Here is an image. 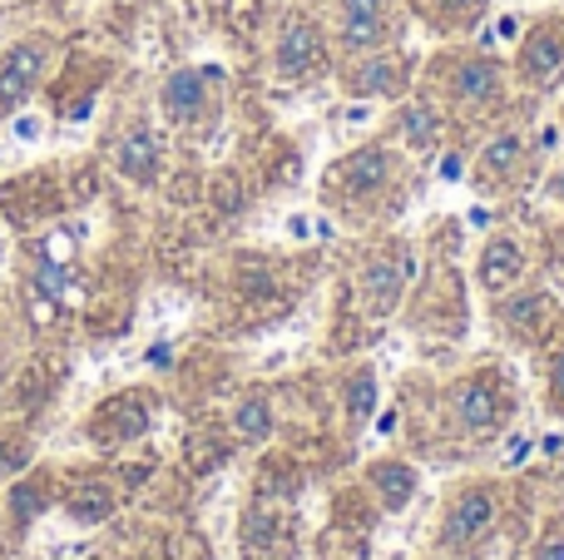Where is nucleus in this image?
<instances>
[{"label": "nucleus", "mask_w": 564, "mask_h": 560, "mask_svg": "<svg viewBox=\"0 0 564 560\" xmlns=\"http://www.w3.org/2000/svg\"><path fill=\"white\" fill-rule=\"evenodd\" d=\"M496 516H500L496 486H466L460 496H451L446 516H441V546L456 556H470L490 531H496Z\"/></svg>", "instance_id": "f257e3e1"}, {"label": "nucleus", "mask_w": 564, "mask_h": 560, "mask_svg": "<svg viewBox=\"0 0 564 560\" xmlns=\"http://www.w3.org/2000/svg\"><path fill=\"white\" fill-rule=\"evenodd\" d=\"M441 85H446L451 105L466 109V115L500 109V99H506V75H500V65L496 60H486V55L441 60Z\"/></svg>", "instance_id": "f03ea898"}, {"label": "nucleus", "mask_w": 564, "mask_h": 560, "mask_svg": "<svg viewBox=\"0 0 564 560\" xmlns=\"http://www.w3.org/2000/svg\"><path fill=\"white\" fill-rule=\"evenodd\" d=\"M506 417H510V397L496 373H476L466 383H456V392H451V422H456L460 437H490Z\"/></svg>", "instance_id": "7ed1b4c3"}, {"label": "nucleus", "mask_w": 564, "mask_h": 560, "mask_svg": "<svg viewBox=\"0 0 564 560\" xmlns=\"http://www.w3.org/2000/svg\"><path fill=\"white\" fill-rule=\"evenodd\" d=\"M516 75L525 89H555L564 79V15H550L520 40Z\"/></svg>", "instance_id": "20e7f679"}, {"label": "nucleus", "mask_w": 564, "mask_h": 560, "mask_svg": "<svg viewBox=\"0 0 564 560\" xmlns=\"http://www.w3.org/2000/svg\"><path fill=\"white\" fill-rule=\"evenodd\" d=\"M411 278V254L406 248H377V254L361 263V303H367L371 317H387L391 308L401 303V288Z\"/></svg>", "instance_id": "39448f33"}, {"label": "nucleus", "mask_w": 564, "mask_h": 560, "mask_svg": "<svg viewBox=\"0 0 564 560\" xmlns=\"http://www.w3.org/2000/svg\"><path fill=\"white\" fill-rule=\"evenodd\" d=\"M337 40L351 55H371L391 40V0H341Z\"/></svg>", "instance_id": "423d86ee"}, {"label": "nucleus", "mask_w": 564, "mask_h": 560, "mask_svg": "<svg viewBox=\"0 0 564 560\" xmlns=\"http://www.w3.org/2000/svg\"><path fill=\"white\" fill-rule=\"evenodd\" d=\"M327 184H337L341 194H351V198H377L381 189L391 184V154L381 144L357 149V154H347L337 169H332Z\"/></svg>", "instance_id": "0eeeda50"}, {"label": "nucleus", "mask_w": 564, "mask_h": 560, "mask_svg": "<svg viewBox=\"0 0 564 560\" xmlns=\"http://www.w3.org/2000/svg\"><path fill=\"white\" fill-rule=\"evenodd\" d=\"M322 55H327V40H322V30L312 25V20H288L278 35V75L282 79H307L312 69L322 65Z\"/></svg>", "instance_id": "6e6552de"}, {"label": "nucleus", "mask_w": 564, "mask_h": 560, "mask_svg": "<svg viewBox=\"0 0 564 560\" xmlns=\"http://www.w3.org/2000/svg\"><path fill=\"white\" fill-rule=\"evenodd\" d=\"M520 273H525V254H520L516 238H490L486 248H480V288L486 293H506L510 283H520Z\"/></svg>", "instance_id": "1a4fd4ad"}, {"label": "nucleus", "mask_w": 564, "mask_h": 560, "mask_svg": "<svg viewBox=\"0 0 564 560\" xmlns=\"http://www.w3.org/2000/svg\"><path fill=\"white\" fill-rule=\"evenodd\" d=\"M367 486L377 492L381 511H401V506L416 496L421 476H416V466L411 462H371L367 466Z\"/></svg>", "instance_id": "9d476101"}, {"label": "nucleus", "mask_w": 564, "mask_h": 560, "mask_svg": "<svg viewBox=\"0 0 564 560\" xmlns=\"http://www.w3.org/2000/svg\"><path fill=\"white\" fill-rule=\"evenodd\" d=\"M208 79H218L214 69H174V75L164 79V109H169V119H194L198 109H204V99H208Z\"/></svg>", "instance_id": "9b49d317"}, {"label": "nucleus", "mask_w": 564, "mask_h": 560, "mask_svg": "<svg viewBox=\"0 0 564 560\" xmlns=\"http://www.w3.org/2000/svg\"><path fill=\"white\" fill-rule=\"evenodd\" d=\"M40 65H45L40 45L6 50V60H0V105H15V99H25L30 89H35V79H40Z\"/></svg>", "instance_id": "f8f14e48"}, {"label": "nucleus", "mask_w": 564, "mask_h": 560, "mask_svg": "<svg viewBox=\"0 0 564 560\" xmlns=\"http://www.w3.org/2000/svg\"><path fill=\"white\" fill-rule=\"evenodd\" d=\"M119 174L134 179V184H154L159 174V134L149 125H134L119 139Z\"/></svg>", "instance_id": "ddd939ff"}, {"label": "nucleus", "mask_w": 564, "mask_h": 560, "mask_svg": "<svg viewBox=\"0 0 564 560\" xmlns=\"http://www.w3.org/2000/svg\"><path fill=\"white\" fill-rule=\"evenodd\" d=\"M351 95H401V85H406V65H401L397 55H377L371 50V60H361L357 69H351Z\"/></svg>", "instance_id": "4468645a"}, {"label": "nucleus", "mask_w": 564, "mask_h": 560, "mask_svg": "<svg viewBox=\"0 0 564 560\" xmlns=\"http://www.w3.org/2000/svg\"><path fill=\"white\" fill-rule=\"evenodd\" d=\"M525 164V139L520 134H496L486 149H480V164H476V174H480V184H506V179H516V169Z\"/></svg>", "instance_id": "2eb2a0df"}, {"label": "nucleus", "mask_w": 564, "mask_h": 560, "mask_svg": "<svg viewBox=\"0 0 564 560\" xmlns=\"http://www.w3.org/2000/svg\"><path fill=\"white\" fill-rule=\"evenodd\" d=\"M99 442H134V437L149 432V407L134 402V397H119L99 412Z\"/></svg>", "instance_id": "dca6fc26"}, {"label": "nucleus", "mask_w": 564, "mask_h": 560, "mask_svg": "<svg viewBox=\"0 0 564 560\" xmlns=\"http://www.w3.org/2000/svg\"><path fill=\"white\" fill-rule=\"evenodd\" d=\"M397 129L411 139V149H416V154H431V149H436V139H441V115L416 99V105H406L397 115Z\"/></svg>", "instance_id": "f3484780"}, {"label": "nucleus", "mask_w": 564, "mask_h": 560, "mask_svg": "<svg viewBox=\"0 0 564 560\" xmlns=\"http://www.w3.org/2000/svg\"><path fill=\"white\" fill-rule=\"evenodd\" d=\"M109 516H115V492H109V486L89 482V486H79V492L69 496V521L99 526V521H109Z\"/></svg>", "instance_id": "a211bd4d"}, {"label": "nucleus", "mask_w": 564, "mask_h": 560, "mask_svg": "<svg viewBox=\"0 0 564 560\" xmlns=\"http://www.w3.org/2000/svg\"><path fill=\"white\" fill-rule=\"evenodd\" d=\"M234 432L243 437V442H268V437H273V407H268V397H243V402H238Z\"/></svg>", "instance_id": "6ab92c4d"}, {"label": "nucleus", "mask_w": 564, "mask_h": 560, "mask_svg": "<svg viewBox=\"0 0 564 560\" xmlns=\"http://www.w3.org/2000/svg\"><path fill=\"white\" fill-rule=\"evenodd\" d=\"M371 412H377V373L371 367H357L347 383V417H351V432H357L361 422H371Z\"/></svg>", "instance_id": "aec40b11"}, {"label": "nucleus", "mask_w": 564, "mask_h": 560, "mask_svg": "<svg viewBox=\"0 0 564 560\" xmlns=\"http://www.w3.org/2000/svg\"><path fill=\"white\" fill-rule=\"evenodd\" d=\"M35 288H40V293H45V298H65V293H69V278H65V268H59L55 258H45V263L35 268Z\"/></svg>", "instance_id": "412c9836"}, {"label": "nucleus", "mask_w": 564, "mask_h": 560, "mask_svg": "<svg viewBox=\"0 0 564 560\" xmlns=\"http://www.w3.org/2000/svg\"><path fill=\"white\" fill-rule=\"evenodd\" d=\"M431 6H436L441 20H460V25H466V20H476L480 10L490 6V0H431Z\"/></svg>", "instance_id": "4be33fe9"}, {"label": "nucleus", "mask_w": 564, "mask_h": 560, "mask_svg": "<svg viewBox=\"0 0 564 560\" xmlns=\"http://www.w3.org/2000/svg\"><path fill=\"white\" fill-rule=\"evenodd\" d=\"M30 466V452L25 446H15V442H0V472L6 476H15V472H25Z\"/></svg>", "instance_id": "5701e85b"}, {"label": "nucleus", "mask_w": 564, "mask_h": 560, "mask_svg": "<svg viewBox=\"0 0 564 560\" xmlns=\"http://www.w3.org/2000/svg\"><path fill=\"white\" fill-rule=\"evenodd\" d=\"M10 134H15V144H40L45 125H40V115H20L15 125H10Z\"/></svg>", "instance_id": "b1692460"}, {"label": "nucleus", "mask_w": 564, "mask_h": 560, "mask_svg": "<svg viewBox=\"0 0 564 560\" xmlns=\"http://www.w3.org/2000/svg\"><path fill=\"white\" fill-rule=\"evenodd\" d=\"M550 402H555V412L564 417V347L555 353V363H550Z\"/></svg>", "instance_id": "393cba45"}, {"label": "nucleus", "mask_w": 564, "mask_h": 560, "mask_svg": "<svg viewBox=\"0 0 564 560\" xmlns=\"http://www.w3.org/2000/svg\"><path fill=\"white\" fill-rule=\"evenodd\" d=\"M535 560H564V526H555V531L535 546Z\"/></svg>", "instance_id": "a878e982"}, {"label": "nucleus", "mask_w": 564, "mask_h": 560, "mask_svg": "<svg viewBox=\"0 0 564 560\" xmlns=\"http://www.w3.org/2000/svg\"><path fill=\"white\" fill-rule=\"evenodd\" d=\"M15 511H20V521H30V511H40V492L20 486V492H15Z\"/></svg>", "instance_id": "bb28decb"}, {"label": "nucleus", "mask_w": 564, "mask_h": 560, "mask_svg": "<svg viewBox=\"0 0 564 560\" xmlns=\"http://www.w3.org/2000/svg\"><path fill=\"white\" fill-rule=\"evenodd\" d=\"M555 198H560V204H564V174L555 179Z\"/></svg>", "instance_id": "cd10ccee"}]
</instances>
